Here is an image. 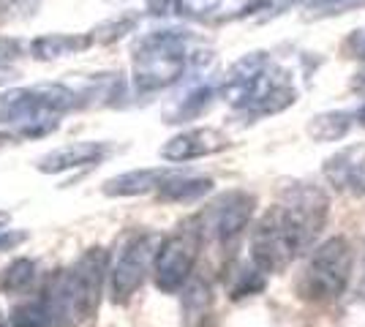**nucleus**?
<instances>
[{"mask_svg":"<svg viewBox=\"0 0 365 327\" xmlns=\"http://www.w3.org/2000/svg\"><path fill=\"white\" fill-rule=\"evenodd\" d=\"M327 194L317 186H292L284 202L273 204L251 232V262L262 273H281L303 254L327 221Z\"/></svg>","mask_w":365,"mask_h":327,"instance_id":"obj_1","label":"nucleus"},{"mask_svg":"<svg viewBox=\"0 0 365 327\" xmlns=\"http://www.w3.org/2000/svg\"><path fill=\"white\" fill-rule=\"evenodd\" d=\"M109 273V254L104 249L85 251L74 265L58 270L38 292L52 327H79L98 308L101 286Z\"/></svg>","mask_w":365,"mask_h":327,"instance_id":"obj_2","label":"nucleus"},{"mask_svg":"<svg viewBox=\"0 0 365 327\" xmlns=\"http://www.w3.org/2000/svg\"><path fill=\"white\" fill-rule=\"evenodd\" d=\"M221 95L229 107L254 118L284 112L297 98L289 79L275 68L264 52H251L235 63L221 85Z\"/></svg>","mask_w":365,"mask_h":327,"instance_id":"obj_3","label":"nucleus"},{"mask_svg":"<svg viewBox=\"0 0 365 327\" xmlns=\"http://www.w3.org/2000/svg\"><path fill=\"white\" fill-rule=\"evenodd\" d=\"M79 95L58 82L16 88L0 95V123H11L22 137H41L58 128V118L76 107Z\"/></svg>","mask_w":365,"mask_h":327,"instance_id":"obj_4","label":"nucleus"},{"mask_svg":"<svg viewBox=\"0 0 365 327\" xmlns=\"http://www.w3.org/2000/svg\"><path fill=\"white\" fill-rule=\"evenodd\" d=\"M191 61V44L185 31H153L134 47V88L139 93H155L175 85Z\"/></svg>","mask_w":365,"mask_h":327,"instance_id":"obj_5","label":"nucleus"},{"mask_svg":"<svg viewBox=\"0 0 365 327\" xmlns=\"http://www.w3.org/2000/svg\"><path fill=\"white\" fill-rule=\"evenodd\" d=\"M354 254L346 237H327L311 251L300 276V295L314 303H330L346 292Z\"/></svg>","mask_w":365,"mask_h":327,"instance_id":"obj_6","label":"nucleus"},{"mask_svg":"<svg viewBox=\"0 0 365 327\" xmlns=\"http://www.w3.org/2000/svg\"><path fill=\"white\" fill-rule=\"evenodd\" d=\"M202 240H205L202 216L182 221L175 232L161 240V249L155 254V265H153V281L161 292L175 295L188 284L202 251Z\"/></svg>","mask_w":365,"mask_h":327,"instance_id":"obj_7","label":"nucleus"},{"mask_svg":"<svg viewBox=\"0 0 365 327\" xmlns=\"http://www.w3.org/2000/svg\"><path fill=\"white\" fill-rule=\"evenodd\" d=\"M161 249V234L137 232L123 243L115 265L109 267V295L112 303H128L153 273L155 254Z\"/></svg>","mask_w":365,"mask_h":327,"instance_id":"obj_8","label":"nucleus"},{"mask_svg":"<svg viewBox=\"0 0 365 327\" xmlns=\"http://www.w3.org/2000/svg\"><path fill=\"white\" fill-rule=\"evenodd\" d=\"M254 207H257V199L248 191H229L224 197H218L207 207V213L202 216L205 234H210L221 243L237 237L248 227V221L254 216Z\"/></svg>","mask_w":365,"mask_h":327,"instance_id":"obj_9","label":"nucleus"},{"mask_svg":"<svg viewBox=\"0 0 365 327\" xmlns=\"http://www.w3.org/2000/svg\"><path fill=\"white\" fill-rule=\"evenodd\" d=\"M327 183L351 197H365V145H346L324 161Z\"/></svg>","mask_w":365,"mask_h":327,"instance_id":"obj_10","label":"nucleus"},{"mask_svg":"<svg viewBox=\"0 0 365 327\" xmlns=\"http://www.w3.org/2000/svg\"><path fill=\"white\" fill-rule=\"evenodd\" d=\"M229 140L215 131V128H188L182 134H175L161 147V158L172 164H185V161H197V158L213 156L218 150H224Z\"/></svg>","mask_w":365,"mask_h":327,"instance_id":"obj_11","label":"nucleus"},{"mask_svg":"<svg viewBox=\"0 0 365 327\" xmlns=\"http://www.w3.org/2000/svg\"><path fill=\"white\" fill-rule=\"evenodd\" d=\"M107 156H109L107 142H71V145H63L58 150L46 153L44 158H38V170L46 172V175H61V172L101 164Z\"/></svg>","mask_w":365,"mask_h":327,"instance_id":"obj_12","label":"nucleus"},{"mask_svg":"<svg viewBox=\"0 0 365 327\" xmlns=\"http://www.w3.org/2000/svg\"><path fill=\"white\" fill-rule=\"evenodd\" d=\"M96 44V36L93 33H49L41 36L31 44L33 58L38 61H61L68 55H79L85 49H91Z\"/></svg>","mask_w":365,"mask_h":327,"instance_id":"obj_13","label":"nucleus"},{"mask_svg":"<svg viewBox=\"0 0 365 327\" xmlns=\"http://www.w3.org/2000/svg\"><path fill=\"white\" fill-rule=\"evenodd\" d=\"M210 191H213V180L210 177L167 172V177L158 186V197L164 202H197V199H202Z\"/></svg>","mask_w":365,"mask_h":327,"instance_id":"obj_14","label":"nucleus"},{"mask_svg":"<svg viewBox=\"0 0 365 327\" xmlns=\"http://www.w3.org/2000/svg\"><path fill=\"white\" fill-rule=\"evenodd\" d=\"M169 170H134L118 175L107 180L104 194L109 197H137V194H148V191H158L161 180L167 177Z\"/></svg>","mask_w":365,"mask_h":327,"instance_id":"obj_15","label":"nucleus"},{"mask_svg":"<svg viewBox=\"0 0 365 327\" xmlns=\"http://www.w3.org/2000/svg\"><path fill=\"white\" fill-rule=\"evenodd\" d=\"M351 128V112H322L308 123V134L317 142H338Z\"/></svg>","mask_w":365,"mask_h":327,"instance_id":"obj_16","label":"nucleus"},{"mask_svg":"<svg viewBox=\"0 0 365 327\" xmlns=\"http://www.w3.org/2000/svg\"><path fill=\"white\" fill-rule=\"evenodd\" d=\"M38 276V267L33 259H14L6 270H0V289L9 292V295H22L28 292Z\"/></svg>","mask_w":365,"mask_h":327,"instance_id":"obj_17","label":"nucleus"},{"mask_svg":"<svg viewBox=\"0 0 365 327\" xmlns=\"http://www.w3.org/2000/svg\"><path fill=\"white\" fill-rule=\"evenodd\" d=\"M264 276H267V273H262L254 262H251V265H245V267H240V270L235 273V281L229 284V295H232V297L254 295V292H259V289L264 286Z\"/></svg>","mask_w":365,"mask_h":327,"instance_id":"obj_18","label":"nucleus"},{"mask_svg":"<svg viewBox=\"0 0 365 327\" xmlns=\"http://www.w3.org/2000/svg\"><path fill=\"white\" fill-rule=\"evenodd\" d=\"M294 3H305V0H254L243 14H257V16H262V19H270V16L284 14Z\"/></svg>","mask_w":365,"mask_h":327,"instance_id":"obj_19","label":"nucleus"},{"mask_svg":"<svg viewBox=\"0 0 365 327\" xmlns=\"http://www.w3.org/2000/svg\"><path fill=\"white\" fill-rule=\"evenodd\" d=\"M365 0H314V6H311V11L319 16H327V14H341V11H346L351 6H360Z\"/></svg>","mask_w":365,"mask_h":327,"instance_id":"obj_20","label":"nucleus"},{"mask_svg":"<svg viewBox=\"0 0 365 327\" xmlns=\"http://www.w3.org/2000/svg\"><path fill=\"white\" fill-rule=\"evenodd\" d=\"M16 58H22V41L9 38V36H0V66H9Z\"/></svg>","mask_w":365,"mask_h":327,"instance_id":"obj_21","label":"nucleus"},{"mask_svg":"<svg viewBox=\"0 0 365 327\" xmlns=\"http://www.w3.org/2000/svg\"><path fill=\"white\" fill-rule=\"evenodd\" d=\"M346 52H349L351 58H360V61H365V28L351 31V36L346 38Z\"/></svg>","mask_w":365,"mask_h":327,"instance_id":"obj_22","label":"nucleus"},{"mask_svg":"<svg viewBox=\"0 0 365 327\" xmlns=\"http://www.w3.org/2000/svg\"><path fill=\"white\" fill-rule=\"evenodd\" d=\"M182 9L191 14H210L221 6V0H180Z\"/></svg>","mask_w":365,"mask_h":327,"instance_id":"obj_23","label":"nucleus"},{"mask_svg":"<svg viewBox=\"0 0 365 327\" xmlns=\"http://www.w3.org/2000/svg\"><path fill=\"white\" fill-rule=\"evenodd\" d=\"M9 221H11V216H9L6 210H0V232H3L6 227H9Z\"/></svg>","mask_w":365,"mask_h":327,"instance_id":"obj_24","label":"nucleus"},{"mask_svg":"<svg viewBox=\"0 0 365 327\" xmlns=\"http://www.w3.org/2000/svg\"><path fill=\"white\" fill-rule=\"evenodd\" d=\"M357 123L365 125V104H363V107H360V112H357Z\"/></svg>","mask_w":365,"mask_h":327,"instance_id":"obj_25","label":"nucleus"},{"mask_svg":"<svg viewBox=\"0 0 365 327\" xmlns=\"http://www.w3.org/2000/svg\"><path fill=\"white\" fill-rule=\"evenodd\" d=\"M0 327H9V319H6V313H3V308H0Z\"/></svg>","mask_w":365,"mask_h":327,"instance_id":"obj_26","label":"nucleus"},{"mask_svg":"<svg viewBox=\"0 0 365 327\" xmlns=\"http://www.w3.org/2000/svg\"><path fill=\"white\" fill-rule=\"evenodd\" d=\"M363 82H365V79H363Z\"/></svg>","mask_w":365,"mask_h":327,"instance_id":"obj_27","label":"nucleus"}]
</instances>
